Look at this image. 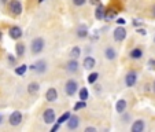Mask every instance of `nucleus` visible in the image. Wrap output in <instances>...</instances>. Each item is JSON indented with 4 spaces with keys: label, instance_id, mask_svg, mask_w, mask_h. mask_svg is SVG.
<instances>
[{
    "label": "nucleus",
    "instance_id": "f257e3e1",
    "mask_svg": "<svg viewBox=\"0 0 155 132\" xmlns=\"http://www.w3.org/2000/svg\"><path fill=\"white\" fill-rule=\"evenodd\" d=\"M44 46H45V41H44V39H41V37H36L35 40L32 41V46H30L32 54H35V55L40 54L41 51L44 50Z\"/></svg>",
    "mask_w": 155,
    "mask_h": 132
},
{
    "label": "nucleus",
    "instance_id": "f03ea898",
    "mask_svg": "<svg viewBox=\"0 0 155 132\" xmlns=\"http://www.w3.org/2000/svg\"><path fill=\"white\" fill-rule=\"evenodd\" d=\"M77 90H78V83L76 80H68L66 81V84H64V92H66V95L73 96L77 92Z\"/></svg>",
    "mask_w": 155,
    "mask_h": 132
},
{
    "label": "nucleus",
    "instance_id": "7ed1b4c3",
    "mask_svg": "<svg viewBox=\"0 0 155 132\" xmlns=\"http://www.w3.org/2000/svg\"><path fill=\"white\" fill-rule=\"evenodd\" d=\"M55 118H56V116H55V110H54V109L50 107V109H45V110H44L43 120L45 124H54L55 123Z\"/></svg>",
    "mask_w": 155,
    "mask_h": 132
},
{
    "label": "nucleus",
    "instance_id": "20e7f679",
    "mask_svg": "<svg viewBox=\"0 0 155 132\" xmlns=\"http://www.w3.org/2000/svg\"><path fill=\"white\" fill-rule=\"evenodd\" d=\"M8 121H10V125H12V127L19 125V124L22 123V113H21L19 110L12 112L11 116H10V118H8Z\"/></svg>",
    "mask_w": 155,
    "mask_h": 132
},
{
    "label": "nucleus",
    "instance_id": "39448f33",
    "mask_svg": "<svg viewBox=\"0 0 155 132\" xmlns=\"http://www.w3.org/2000/svg\"><path fill=\"white\" fill-rule=\"evenodd\" d=\"M113 36H114V40H115V41H124V40H125V37H126V30H125V28H124L122 25H118V28L114 30Z\"/></svg>",
    "mask_w": 155,
    "mask_h": 132
},
{
    "label": "nucleus",
    "instance_id": "423d86ee",
    "mask_svg": "<svg viewBox=\"0 0 155 132\" xmlns=\"http://www.w3.org/2000/svg\"><path fill=\"white\" fill-rule=\"evenodd\" d=\"M10 11L14 15L22 14V4H21L19 0H11L10 2Z\"/></svg>",
    "mask_w": 155,
    "mask_h": 132
},
{
    "label": "nucleus",
    "instance_id": "0eeeda50",
    "mask_svg": "<svg viewBox=\"0 0 155 132\" xmlns=\"http://www.w3.org/2000/svg\"><path fill=\"white\" fill-rule=\"evenodd\" d=\"M30 69L35 72H37V73H44V72L47 70V62L43 61V59H40V61H37L36 63H33L32 66H30Z\"/></svg>",
    "mask_w": 155,
    "mask_h": 132
},
{
    "label": "nucleus",
    "instance_id": "6e6552de",
    "mask_svg": "<svg viewBox=\"0 0 155 132\" xmlns=\"http://www.w3.org/2000/svg\"><path fill=\"white\" fill-rule=\"evenodd\" d=\"M136 81H137V73L135 70L128 72V74L125 76V84L128 87H133L136 84Z\"/></svg>",
    "mask_w": 155,
    "mask_h": 132
},
{
    "label": "nucleus",
    "instance_id": "1a4fd4ad",
    "mask_svg": "<svg viewBox=\"0 0 155 132\" xmlns=\"http://www.w3.org/2000/svg\"><path fill=\"white\" fill-rule=\"evenodd\" d=\"M45 99L47 102H55L58 99V91H56V88H48L47 92H45Z\"/></svg>",
    "mask_w": 155,
    "mask_h": 132
},
{
    "label": "nucleus",
    "instance_id": "9d476101",
    "mask_svg": "<svg viewBox=\"0 0 155 132\" xmlns=\"http://www.w3.org/2000/svg\"><path fill=\"white\" fill-rule=\"evenodd\" d=\"M144 128H146V123H144V120H141V118L136 120L135 123L132 124V132H143Z\"/></svg>",
    "mask_w": 155,
    "mask_h": 132
},
{
    "label": "nucleus",
    "instance_id": "9b49d317",
    "mask_svg": "<svg viewBox=\"0 0 155 132\" xmlns=\"http://www.w3.org/2000/svg\"><path fill=\"white\" fill-rule=\"evenodd\" d=\"M78 61H77V59H73L71 58L70 61L68 62V63H66V70L68 72H70V73H76L77 70H78Z\"/></svg>",
    "mask_w": 155,
    "mask_h": 132
},
{
    "label": "nucleus",
    "instance_id": "f8f14e48",
    "mask_svg": "<svg viewBox=\"0 0 155 132\" xmlns=\"http://www.w3.org/2000/svg\"><path fill=\"white\" fill-rule=\"evenodd\" d=\"M10 37L11 39H14V40H18V39H21L22 37V29H21L19 26H12V28H10Z\"/></svg>",
    "mask_w": 155,
    "mask_h": 132
},
{
    "label": "nucleus",
    "instance_id": "ddd939ff",
    "mask_svg": "<svg viewBox=\"0 0 155 132\" xmlns=\"http://www.w3.org/2000/svg\"><path fill=\"white\" fill-rule=\"evenodd\" d=\"M80 125V118L77 116H70V118L68 120V128L69 129H77Z\"/></svg>",
    "mask_w": 155,
    "mask_h": 132
},
{
    "label": "nucleus",
    "instance_id": "4468645a",
    "mask_svg": "<svg viewBox=\"0 0 155 132\" xmlns=\"http://www.w3.org/2000/svg\"><path fill=\"white\" fill-rule=\"evenodd\" d=\"M104 15H106V8L103 7V4H97L96 10H95V18L96 19H104Z\"/></svg>",
    "mask_w": 155,
    "mask_h": 132
},
{
    "label": "nucleus",
    "instance_id": "2eb2a0df",
    "mask_svg": "<svg viewBox=\"0 0 155 132\" xmlns=\"http://www.w3.org/2000/svg\"><path fill=\"white\" fill-rule=\"evenodd\" d=\"M104 56H106V59H108V61H114V59L117 58V51H115L113 47H107L104 50Z\"/></svg>",
    "mask_w": 155,
    "mask_h": 132
},
{
    "label": "nucleus",
    "instance_id": "dca6fc26",
    "mask_svg": "<svg viewBox=\"0 0 155 132\" xmlns=\"http://www.w3.org/2000/svg\"><path fill=\"white\" fill-rule=\"evenodd\" d=\"M95 65H96V61H95L94 56H87V58L84 59V62H82V66H84L85 69H94Z\"/></svg>",
    "mask_w": 155,
    "mask_h": 132
},
{
    "label": "nucleus",
    "instance_id": "f3484780",
    "mask_svg": "<svg viewBox=\"0 0 155 132\" xmlns=\"http://www.w3.org/2000/svg\"><path fill=\"white\" fill-rule=\"evenodd\" d=\"M115 110H117L120 114H122L126 110V100L125 99H120L117 103H115Z\"/></svg>",
    "mask_w": 155,
    "mask_h": 132
},
{
    "label": "nucleus",
    "instance_id": "a211bd4d",
    "mask_svg": "<svg viewBox=\"0 0 155 132\" xmlns=\"http://www.w3.org/2000/svg\"><path fill=\"white\" fill-rule=\"evenodd\" d=\"M38 90H40V85H38V83H36V81L30 83V84L28 85V92H29L30 95H36L38 92Z\"/></svg>",
    "mask_w": 155,
    "mask_h": 132
},
{
    "label": "nucleus",
    "instance_id": "6ab92c4d",
    "mask_svg": "<svg viewBox=\"0 0 155 132\" xmlns=\"http://www.w3.org/2000/svg\"><path fill=\"white\" fill-rule=\"evenodd\" d=\"M69 55H70V58H73V59H78V56L81 55V48H80L78 46H74V47L70 50Z\"/></svg>",
    "mask_w": 155,
    "mask_h": 132
},
{
    "label": "nucleus",
    "instance_id": "aec40b11",
    "mask_svg": "<svg viewBox=\"0 0 155 132\" xmlns=\"http://www.w3.org/2000/svg\"><path fill=\"white\" fill-rule=\"evenodd\" d=\"M25 50H26V48H25V44L24 43H18L17 46H15V51H17V56H24L25 55Z\"/></svg>",
    "mask_w": 155,
    "mask_h": 132
},
{
    "label": "nucleus",
    "instance_id": "412c9836",
    "mask_svg": "<svg viewBox=\"0 0 155 132\" xmlns=\"http://www.w3.org/2000/svg\"><path fill=\"white\" fill-rule=\"evenodd\" d=\"M129 55H130L132 59H140L141 56H143V51H141L140 48H133Z\"/></svg>",
    "mask_w": 155,
    "mask_h": 132
},
{
    "label": "nucleus",
    "instance_id": "4be33fe9",
    "mask_svg": "<svg viewBox=\"0 0 155 132\" xmlns=\"http://www.w3.org/2000/svg\"><path fill=\"white\" fill-rule=\"evenodd\" d=\"M115 15H117V11H115V8L106 10L104 19H106V21H111V19H114V18H115Z\"/></svg>",
    "mask_w": 155,
    "mask_h": 132
},
{
    "label": "nucleus",
    "instance_id": "5701e85b",
    "mask_svg": "<svg viewBox=\"0 0 155 132\" xmlns=\"http://www.w3.org/2000/svg\"><path fill=\"white\" fill-rule=\"evenodd\" d=\"M77 36H78L80 39H85L88 36V29L87 26H84V25H81V26L77 29Z\"/></svg>",
    "mask_w": 155,
    "mask_h": 132
},
{
    "label": "nucleus",
    "instance_id": "b1692460",
    "mask_svg": "<svg viewBox=\"0 0 155 132\" xmlns=\"http://www.w3.org/2000/svg\"><path fill=\"white\" fill-rule=\"evenodd\" d=\"M78 96L81 100H88V98H89V92H88L87 88H81L78 92Z\"/></svg>",
    "mask_w": 155,
    "mask_h": 132
},
{
    "label": "nucleus",
    "instance_id": "393cba45",
    "mask_svg": "<svg viewBox=\"0 0 155 132\" xmlns=\"http://www.w3.org/2000/svg\"><path fill=\"white\" fill-rule=\"evenodd\" d=\"M26 70H28V65H21V66L15 68V73H17L18 76H24V74L26 73Z\"/></svg>",
    "mask_w": 155,
    "mask_h": 132
},
{
    "label": "nucleus",
    "instance_id": "a878e982",
    "mask_svg": "<svg viewBox=\"0 0 155 132\" xmlns=\"http://www.w3.org/2000/svg\"><path fill=\"white\" fill-rule=\"evenodd\" d=\"M97 79H99V73H97V72H92V73L88 76V83H89V84H95Z\"/></svg>",
    "mask_w": 155,
    "mask_h": 132
},
{
    "label": "nucleus",
    "instance_id": "bb28decb",
    "mask_svg": "<svg viewBox=\"0 0 155 132\" xmlns=\"http://www.w3.org/2000/svg\"><path fill=\"white\" fill-rule=\"evenodd\" d=\"M70 112H66V113H63V114L61 116V117L58 118V121L56 123H59V124H63V123H68V120L70 118Z\"/></svg>",
    "mask_w": 155,
    "mask_h": 132
},
{
    "label": "nucleus",
    "instance_id": "cd10ccee",
    "mask_svg": "<svg viewBox=\"0 0 155 132\" xmlns=\"http://www.w3.org/2000/svg\"><path fill=\"white\" fill-rule=\"evenodd\" d=\"M85 107H87V100H81V99H80V102H77L76 105H74L73 109L77 112V110H81V109H85Z\"/></svg>",
    "mask_w": 155,
    "mask_h": 132
},
{
    "label": "nucleus",
    "instance_id": "c85d7f7f",
    "mask_svg": "<svg viewBox=\"0 0 155 132\" xmlns=\"http://www.w3.org/2000/svg\"><path fill=\"white\" fill-rule=\"evenodd\" d=\"M85 2H87V0H73V4L77 7H80V6H84Z\"/></svg>",
    "mask_w": 155,
    "mask_h": 132
},
{
    "label": "nucleus",
    "instance_id": "c756f323",
    "mask_svg": "<svg viewBox=\"0 0 155 132\" xmlns=\"http://www.w3.org/2000/svg\"><path fill=\"white\" fill-rule=\"evenodd\" d=\"M148 68L150 69H155V59H150L148 61Z\"/></svg>",
    "mask_w": 155,
    "mask_h": 132
},
{
    "label": "nucleus",
    "instance_id": "7c9ffc66",
    "mask_svg": "<svg viewBox=\"0 0 155 132\" xmlns=\"http://www.w3.org/2000/svg\"><path fill=\"white\" fill-rule=\"evenodd\" d=\"M59 125H61V124L59 123H56V124H54L52 125V128H51V132H56L59 129Z\"/></svg>",
    "mask_w": 155,
    "mask_h": 132
},
{
    "label": "nucleus",
    "instance_id": "2f4dec72",
    "mask_svg": "<svg viewBox=\"0 0 155 132\" xmlns=\"http://www.w3.org/2000/svg\"><path fill=\"white\" fill-rule=\"evenodd\" d=\"M125 24H126V22H125V19H124V18H118V19H117V25H122V26H124Z\"/></svg>",
    "mask_w": 155,
    "mask_h": 132
},
{
    "label": "nucleus",
    "instance_id": "473e14b6",
    "mask_svg": "<svg viewBox=\"0 0 155 132\" xmlns=\"http://www.w3.org/2000/svg\"><path fill=\"white\" fill-rule=\"evenodd\" d=\"M132 24L135 25V26H140V25H143V22H141V21H139V19H135Z\"/></svg>",
    "mask_w": 155,
    "mask_h": 132
},
{
    "label": "nucleus",
    "instance_id": "72a5a7b5",
    "mask_svg": "<svg viewBox=\"0 0 155 132\" xmlns=\"http://www.w3.org/2000/svg\"><path fill=\"white\" fill-rule=\"evenodd\" d=\"M7 59H8V62H10V63H12V65L15 63V58H14V56H12V55H8V56H7Z\"/></svg>",
    "mask_w": 155,
    "mask_h": 132
},
{
    "label": "nucleus",
    "instance_id": "f704fd0d",
    "mask_svg": "<svg viewBox=\"0 0 155 132\" xmlns=\"http://www.w3.org/2000/svg\"><path fill=\"white\" fill-rule=\"evenodd\" d=\"M96 131V128H94V127H87L85 128V132H95Z\"/></svg>",
    "mask_w": 155,
    "mask_h": 132
},
{
    "label": "nucleus",
    "instance_id": "c9c22d12",
    "mask_svg": "<svg viewBox=\"0 0 155 132\" xmlns=\"http://www.w3.org/2000/svg\"><path fill=\"white\" fill-rule=\"evenodd\" d=\"M89 3L94 4V6H97V4H100V0H89Z\"/></svg>",
    "mask_w": 155,
    "mask_h": 132
},
{
    "label": "nucleus",
    "instance_id": "e433bc0d",
    "mask_svg": "<svg viewBox=\"0 0 155 132\" xmlns=\"http://www.w3.org/2000/svg\"><path fill=\"white\" fill-rule=\"evenodd\" d=\"M137 33H139V35H146V30H144V29H137Z\"/></svg>",
    "mask_w": 155,
    "mask_h": 132
},
{
    "label": "nucleus",
    "instance_id": "4c0bfd02",
    "mask_svg": "<svg viewBox=\"0 0 155 132\" xmlns=\"http://www.w3.org/2000/svg\"><path fill=\"white\" fill-rule=\"evenodd\" d=\"M128 120H129V116H125L124 117V123H128Z\"/></svg>",
    "mask_w": 155,
    "mask_h": 132
},
{
    "label": "nucleus",
    "instance_id": "58836bf2",
    "mask_svg": "<svg viewBox=\"0 0 155 132\" xmlns=\"http://www.w3.org/2000/svg\"><path fill=\"white\" fill-rule=\"evenodd\" d=\"M152 15H154V17H155V4H154V6H152Z\"/></svg>",
    "mask_w": 155,
    "mask_h": 132
},
{
    "label": "nucleus",
    "instance_id": "ea45409f",
    "mask_svg": "<svg viewBox=\"0 0 155 132\" xmlns=\"http://www.w3.org/2000/svg\"><path fill=\"white\" fill-rule=\"evenodd\" d=\"M152 91L155 92V81H154V84H152Z\"/></svg>",
    "mask_w": 155,
    "mask_h": 132
},
{
    "label": "nucleus",
    "instance_id": "a19ab883",
    "mask_svg": "<svg viewBox=\"0 0 155 132\" xmlns=\"http://www.w3.org/2000/svg\"><path fill=\"white\" fill-rule=\"evenodd\" d=\"M3 123V117H2V116H0V124Z\"/></svg>",
    "mask_w": 155,
    "mask_h": 132
},
{
    "label": "nucleus",
    "instance_id": "79ce46f5",
    "mask_svg": "<svg viewBox=\"0 0 155 132\" xmlns=\"http://www.w3.org/2000/svg\"><path fill=\"white\" fill-rule=\"evenodd\" d=\"M6 2H7V0H2V3H6Z\"/></svg>",
    "mask_w": 155,
    "mask_h": 132
},
{
    "label": "nucleus",
    "instance_id": "37998d69",
    "mask_svg": "<svg viewBox=\"0 0 155 132\" xmlns=\"http://www.w3.org/2000/svg\"><path fill=\"white\" fill-rule=\"evenodd\" d=\"M43 2H44V0H38V3H43Z\"/></svg>",
    "mask_w": 155,
    "mask_h": 132
},
{
    "label": "nucleus",
    "instance_id": "c03bdc74",
    "mask_svg": "<svg viewBox=\"0 0 155 132\" xmlns=\"http://www.w3.org/2000/svg\"><path fill=\"white\" fill-rule=\"evenodd\" d=\"M0 40H2V32H0Z\"/></svg>",
    "mask_w": 155,
    "mask_h": 132
},
{
    "label": "nucleus",
    "instance_id": "a18cd8bd",
    "mask_svg": "<svg viewBox=\"0 0 155 132\" xmlns=\"http://www.w3.org/2000/svg\"><path fill=\"white\" fill-rule=\"evenodd\" d=\"M154 40H155V39H154Z\"/></svg>",
    "mask_w": 155,
    "mask_h": 132
}]
</instances>
